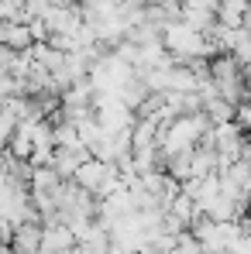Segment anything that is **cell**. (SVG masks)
Instances as JSON below:
<instances>
[{
	"label": "cell",
	"instance_id": "obj_11",
	"mask_svg": "<svg viewBox=\"0 0 251 254\" xmlns=\"http://www.w3.org/2000/svg\"><path fill=\"white\" fill-rule=\"evenodd\" d=\"M14 130H17V121H14V117H10V114H7V110L0 107V151H3V148L10 144Z\"/></svg>",
	"mask_w": 251,
	"mask_h": 254
},
{
	"label": "cell",
	"instance_id": "obj_9",
	"mask_svg": "<svg viewBox=\"0 0 251 254\" xmlns=\"http://www.w3.org/2000/svg\"><path fill=\"white\" fill-rule=\"evenodd\" d=\"M124 0H83V21H96V17H107V14H114L117 7H121Z\"/></svg>",
	"mask_w": 251,
	"mask_h": 254
},
{
	"label": "cell",
	"instance_id": "obj_8",
	"mask_svg": "<svg viewBox=\"0 0 251 254\" xmlns=\"http://www.w3.org/2000/svg\"><path fill=\"white\" fill-rule=\"evenodd\" d=\"M28 182H31V192H52V196H55V189H59L66 179L52 169V165H42V169H31V179H28Z\"/></svg>",
	"mask_w": 251,
	"mask_h": 254
},
{
	"label": "cell",
	"instance_id": "obj_1",
	"mask_svg": "<svg viewBox=\"0 0 251 254\" xmlns=\"http://www.w3.org/2000/svg\"><path fill=\"white\" fill-rule=\"evenodd\" d=\"M210 130V121L203 117V110L200 114H182V117H172L162 130H159V155L162 158H175V155H186V151H193L200 141H203V134Z\"/></svg>",
	"mask_w": 251,
	"mask_h": 254
},
{
	"label": "cell",
	"instance_id": "obj_12",
	"mask_svg": "<svg viewBox=\"0 0 251 254\" xmlns=\"http://www.w3.org/2000/svg\"><path fill=\"white\" fill-rule=\"evenodd\" d=\"M7 59H10V48H3V45H0V69L7 65Z\"/></svg>",
	"mask_w": 251,
	"mask_h": 254
},
{
	"label": "cell",
	"instance_id": "obj_6",
	"mask_svg": "<svg viewBox=\"0 0 251 254\" xmlns=\"http://www.w3.org/2000/svg\"><path fill=\"white\" fill-rule=\"evenodd\" d=\"M86 158H89V151L86 148H55V158H52V169L59 172L62 179H73V172L83 165Z\"/></svg>",
	"mask_w": 251,
	"mask_h": 254
},
{
	"label": "cell",
	"instance_id": "obj_13",
	"mask_svg": "<svg viewBox=\"0 0 251 254\" xmlns=\"http://www.w3.org/2000/svg\"><path fill=\"white\" fill-rule=\"evenodd\" d=\"M245 192L251 196V172H248V179H245Z\"/></svg>",
	"mask_w": 251,
	"mask_h": 254
},
{
	"label": "cell",
	"instance_id": "obj_5",
	"mask_svg": "<svg viewBox=\"0 0 251 254\" xmlns=\"http://www.w3.org/2000/svg\"><path fill=\"white\" fill-rule=\"evenodd\" d=\"M0 45L10 52H28L35 45L28 21H0Z\"/></svg>",
	"mask_w": 251,
	"mask_h": 254
},
{
	"label": "cell",
	"instance_id": "obj_4",
	"mask_svg": "<svg viewBox=\"0 0 251 254\" xmlns=\"http://www.w3.org/2000/svg\"><path fill=\"white\" fill-rule=\"evenodd\" d=\"M10 251L14 254H38L42 251V223L38 220H24L14 227L10 237Z\"/></svg>",
	"mask_w": 251,
	"mask_h": 254
},
{
	"label": "cell",
	"instance_id": "obj_7",
	"mask_svg": "<svg viewBox=\"0 0 251 254\" xmlns=\"http://www.w3.org/2000/svg\"><path fill=\"white\" fill-rule=\"evenodd\" d=\"M251 0H220L217 3V24L224 28H245V10Z\"/></svg>",
	"mask_w": 251,
	"mask_h": 254
},
{
	"label": "cell",
	"instance_id": "obj_10",
	"mask_svg": "<svg viewBox=\"0 0 251 254\" xmlns=\"http://www.w3.org/2000/svg\"><path fill=\"white\" fill-rule=\"evenodd\" d=\"M234 124L241 127V134H251V93L234 107Z\"/></svg>",
	"mask_w": 251,
	"mask_h": 254
},
{
	"label": "cell",
	"instance_id": "obj_3",
	"mask_svg": "<svg viewBox=\"0 0 251 254\" xmlns=\"http://www.w3.org/2000/svg\"><path fill=\"white\" fill-rule=\"evenodd\" d=\"M110 169H114V165H107V162H100V158H93V155H89L83 165L73 172V182H76L80 189H86L89 196H96V192H100V186L107 182Z\"/></svg>",
	"mask_w": 251,
	"mask_h": 254
},
{
	"label": "cell",
	"instance_id": "obj_14",
	"mask_svg": "<svg viewBox=\"0 0 251 254\" xmlns=\"http://www.w3.org/2000/svg\"><path fill=\"white\" fill-rule=\"evenodd\" d=\"M0 158H3V151H0Z\"/></svg>",
	"mask_w": 251,
	"mask_h": 254
},
{
	"label": "cell",
	"instance_id": "obj_2",
	"mask_svg": "<svg viewBox=\"0 0 251 254\" xmlns=\"http://www.w3.org/2000/svg\"><path fill=\"white\" fill-rule=\"evenodd\" d=\"M42 251L45 254H73L76 251V234L62 220L42 223Z\"/></svg>",
	"mask_w": 251,
	"mask_h": 254
}]
</instances>
